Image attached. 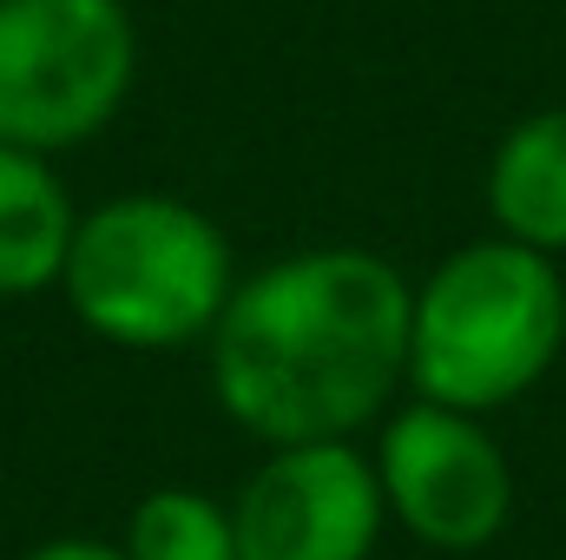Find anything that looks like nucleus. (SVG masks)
<instances>
[{
	"label": "nucleus",
	"mask_w": 566,
	"mask_h": 560,
	"mask_svg": "<svg viewBox=\"0 0 566 560\" xmlns=\"http://www.w3.org/2000/svg\"><path fill=\"white\" fill-rule=\"evenodd\" d=\"M60 290L99 343L185 350L218 330L238 278L224 231L198 205L171 191H126L80 218Z\"/></svg>",
	"instance_id": "3"
},
{
	"label": "nucleus",
	"mask_w": 566,
	"mask_h": 560,
	"mask_svg": "<svg viewBox=\"0 0 566 560\" xmlns=\"http://www.w3.org/2000/svg\"><path fill=\"white\" fill-rule=\"evenodd\" d=\"M133 560H238V521L198 488H151L126 521Z\"/></svg>",
	"instance_id": "9"
},
{
	"label": "nucleus",
	"mask_w": 566,
	"mask_h": 560,
	"mask_svg": "<svg viewBox=\"0 0 566 560\" xmlns=\"http://www.w3.org/2000/svg\"><path fill=\"white\" fill-rule=\"evenodd\" d=\"M238 560H369L389 501L356 442H290L231 501Z\"/></svg>",
	"instance_id": "6"
},
{
	"label": "nucleus",
	"mask_w": 566,
	"mask_h": 560,
	"mask_svg": "<svg viewBox=\"0 0 566 560\" xmlns=\"http://www.w3.org/2000/svg\"><path fill=\"white\" fill-rule=\"evenodd\" d=\"M139 27L126 0H0V145L66 152L133 93Z\"/></svg>",
	"instance_id": "4"
},
{
	"label": "nucleus",
	"mask_w": 566,
	"mask_h": 560,
	"mask_svg": "<svg viewBox=\"0 0 566 560\" xmlns=\"http://www.w3.org/2000/svg\"><path fill=\"white\" fill-rule=\"evenodd\" d=\"M488 211L501 238L527 251H566V106L527 113L488 165Z\"/></svg>",
	"instance_id": "7"
},
{
	"label": "nucleus",
	"mask_w": 566,
	"mask_h": 560,
	"mask_svg": "<svg viewBox=\"0 0 566 560\" xmlns=\"http://www.w3.org/2000/svg\"><path fill=\"white\" fill-rule=\"evenodd\" d=\"M566 343V283L547 251L481 238L441 258L416 290L409 376L422 403L488 416L527 396Z\"/></svg>",
	"instance_id": "2"
},
{
	"label": "nucleus",
	"mask_w": 566,
	"mask_h": 560,
	"mask_svg": "<svg viewBox=\"0 0 566 560\" xmlns=\"http://www.w3.org/2000/svg\"><path fill=\"white\" fill-rule=\"evenodd\" d=\"M80 211L40 152L0 145V297H33L66 278Z\"/></svg>",
	"instance_id": "8"
},
{
	"label": "nucleus",
	"mask_w": 566,
	"mask_h": 560,
	"mask_svg": "<svg viewBox=\"0 0 566 560\" xmlns=\"http://www.w3.org/2000/svg\"><path fill=\"white\" fill-rule=\"evenodd\" d=\"M416 290L356 245L290 251L231 290L211 350L218 409L258 442H349L409 376Z\"/></svg>",
	"instance_id": "1"
},
{
	"label": "nucleus",
	"mask_w": 566,
	"mask_h": 560,
	"mask_svg": "<svg viewBox=\"0 0 566 560\" xmlns=\"http://www.w3.org/2000/svg\"><path fill=\"white\" fill-rule=\"evenodd\" d=\"M20 560H133V554H126V548H106V541H93V535H60V541L27 548Z\"/></svg>",
	"instance_id": "10"
},
{
	"label": "nucleus",
	"mask_w": 566,
	"mask_h": 560,
	"mask_svg": "<svg viewBox=\"0 0 566 560\" xmlns=\"http://www.w3.org/2000/svg\"><path fill=\"white\" fill-rule=\"evenodd\" d=\"M376 475H382L389 515L422 548H441V554L488 548L514 515L507 448L468 409L409 403L402 416H389L376 442Z\"/></svg>",
	"instance_id": "5"
}]
</instances>
